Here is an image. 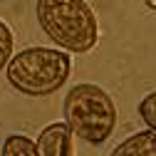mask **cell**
<instances>
[{
    "label": "cell",
    "instance_id": "cell-1",
    "mask_svg": "<svg viewBox=\"0 0 156 156\" xmlns=\"http://www.w3.org/2000/svg\"><path fill=\"white\" fill-rule=\"evenodd\" d=\"M35 12L40 30L67 52L84 55L99 40L97 15L87 0H37Z\"/></svg>",
    "mask_w": 156,
    "mask_h": 156
},
{
    "label": "cell",
    "instance_id": "cell-2",
    "mask_svg": "<svg viewBox=\"0 0 156 156\" xmlns=\"http://www.w3.org/2000/svg\"><path fill=\"white\" fill-rule=\"evenodd\" d=\"M8 82L12 89L27 97H47L62 89L72 74V60L65 50L50 47H27L10 57L8 65Z\"/></svg>",
    "mask_w": 156,
    "mask_h": 156
},
{
    "label": "cell",
    "instance_id": "cell-3",
    "mask_svg": "<svg viewBox=\"0 0 156 156\" xmlns=\"http://www.w3.org/2000/svg\"><path fill=\"white\" fill-rule=\"evenodd\" d=\"M65 124L87 144H104L116 126V107L107 89L77 84L65 97Z\"/></svg>",
    "mask_w": 156,
    "mask_h": 156
},
{
    "label": "cell",
    "instance_id": "cell-4",
    "mask_svg": "<svg viewBox=\"0 0 156 156\" xmlns=\"http://www.w3.org/2000/svg\"><path fill=\"white\" fill-rule=\"evenodd\" d=\"M35 146L40 156H72V129L65 122H55L40 131Z\"/></svg>",
    "mask_w": 156,
    "mask_h": 156
},
{
    "label": "cell",
    "instance_id": "cell-5",
    "mask_svg": "<svg viewBox=\"0 0 156 156\" xmlns=\"http://www.w3.org/2000/svg\"><path fill=\"white\" fill-rule=\"evenodd\" d=\"M112 156H156V131L146 126L144 131L129 136L116 149H112Z\"/></svg>",
    "mask_w": 156,
    "mask_h": 156
},
{
    "label": "cell",
    "instance_id": "cell-6",
    "mask_svg": "<svg viewBox=\"0 0 156 156\" xmlns=\"http://www.w3.org/2000/svg\"><path fill=\"white\" fill-rule=\"evenodd\" d=\"M3 156H37V146L23 134H12L3 144Z\"/></svg>",
    "mask_w": 156,
    "mask_h": 156
},
{
    "label": "cell",
    "instance_id": "cell-7",
    "mask_svg": "<svg viewBox=\"0 0 156 156\" xmlns=\"http://www.w3.org/2000/svg\"><path fill=\"white\" fill-rule=\"evenodd\" d=\"M139 116H141V122L156 131V89L149 92L144 99L139 102Z\"/></svg>",
    "mask_w": 156,
    "mask_h": 156
},
{
    "label": "cell",
    "instance_id": "cell-8",
    "mask_svg": "<svg viewBox=\"0 0 156 156\" xmlns=\"http://www.w3.org/2000/svg\"><path fill=\"white\" fill-rule=\"evenodd\" d=\"M12 30L8 27V23H3L0 20V72L5 69V65H8V60L12 57Z\"/></svg>",
    "mask_w": 156,
    "mask_h": 156
}]
</instances>
